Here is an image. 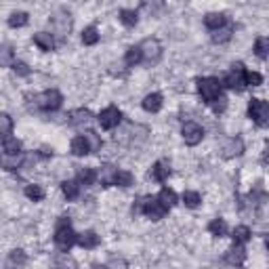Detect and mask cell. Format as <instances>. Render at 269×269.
<instances>
[{
	"label": "cell",
	"mask_w": 269,
	"mask_h": 269,
	"mask_svg": "<svg viewBox=\"0 0 269 269\" xmlns=\"http://www.w3.org/2000/svg\"><path fill=\"white\" fill-rule=\"evenodd\" d=\"M76 238H78V234L72 229V225H69V219L61 217L57 223V229H55V244H57V248L67 252L76 244Z\"/></svg>",
	"instance_id": "1"
},
{
	"label": "cell",
	"mask_w": 269,
	"mask_h": 269,
	"mask_svg": "<svg viewBox=\"0 0 269 269\" xmlns=\"http://www.w3.org/2000/svg\"><path fill=\"white\" fill-rule=\"evenodd\" d=\"M198 93H200V97H202L204 103L210 105L217 97H221V82L217 80V78H212V76L200 78V80H198Z\"/></svg>",
	"instance_id": "2"
},
{
	"label": "cell",
	"mask_w": 269,
	"mask_h": 269,
	"mask_svg": "<svg viewBox=\"0 0 269 269\" xmlns=\"http://www.w3.org/2000/svg\"><path fill=\"white\" fill-rule=\"evenodd\" d=\"M248 116H250V120H255L257 126H267V122H269V105H267V101L250 99Z\"/></svg>",
	"instance_id": "3"
},
{
	"label": "cell",
	"mask_w": 269,
	"mask_h": 269,
	"mask_svg": "<svg viewBox=\"0 0 269 269\" xmlns=\"http://www.w3.org/2000/svg\"><path fill=\"white\" fill-rule=\"evenodd\" d=\"M244 76H246V67H244L242 63H235L232 72L225 74L223 84H221V86H227V89L240 93V91H244V86H246V82H244Z\"/></svg>",
	"instance_id": "4"
},
{
	"label": "cell",
	"mask_w": 269,
	"mask_h": 269,
	"mask_svg": "<svg viewBox=\"0 0 269 269\" xmlns=\"http://www.w3.org/2000/svg\"><path fill=\"white\" fill-rule=\"evenodd\" d=\"M36 101H38V107L46 109V112H55V109H59L63 103V95L59 91L51 89V91H44V93L38 95Z\"/></svg>",
	"instance_id": "5"
},
{
	"label": "cell",
	"mask_w": 269,
	"mask_h": 269,
	"mask_svg": "<svg viewBox=\"0 0 269 269\" xmlns=\"http://www.w3.org/2000/svg\"><path fill=\"white\" fill-rule=\"evenodd\" d=\"M139 51H141V57H143V61L156 63L158 59H160V55H162V44L158 42L156 38H145V40L139 44Z\"/></svg>",
	"instance_id": "6"
},
{
	"label": "cell",
	"mask_w": 269,
	"mask_h": 269,
	"mask_svg": "<svg viewBox=\"0 0 269 269\" xmlns=\"http://www.w3.org/2000/svg\"><path fill=\"white\" fill-rule=\"evenodd\" d=\"M181 137H183V141L187 145L194 147L204 139V129L198 122H185L183 129H181Z\"/></svg>",
	"instance_id": "7"
},
{
	"label": "cell",
	"mask_w": 269,
	"mask_h": 269,
	"mask_svg": "<svg viewBox=\"0 0 269 269\" xmlns=\"http://www.w3.org/2000/svg\"><path fill=\"white\" fill-rule=\"evenodd\" d=\"M99 124H101V129H105V131H112V129H116L118 124H120V120H122V112L118 107H114V105H109V107H105L103 112L99 114Z\"/></svg>",
	"instance_id": "8"
},
{
	"label": "cell",
	"mask_w": 269,
	"mask_h": 269,
	"mask_svg": "<svg viewBox=\"0 0 269 269\" xmlns=\"http://www.w3.org/2000/svg\"><path fill=\"white\" fill-rule=\"evenodd\" d=\"M141 105H143V109H145V112H149V114L160 112V109H162V95H160V93H149V95H145V99L141 101Z\"/></svg>",
	"instance_id": "9"
},
{
	"label": "cell",
	"mask_w": 269,
	"mask_h": 269,
	"mask_svg": "<svg viewBox=\"0 0 269 269\" xmlns=\"http://www.w3.org/2000/svg\"><path fill=\"white\" fill-rule=\"evenodd\" d=\"M76 242L80 244L82 248H86V250H93V248H97L99 246V235L95 234V232H82V234H78V238H76Z\"/></svg>",
	"instance_id": "10"
},
{
	"label": "cell",
	"mask_w": 269,
	"mask_h": 269,
	"mask_svg": "<svg viewBox=\"0 0 269 269\" xmlns=\"http://www.w3.org/2000/svg\"><path fill=\"white\" fill-rule=\"evenodd\" d=\"M242 152H244V143H242V139H240V137L229 139L227 143L223 145V156H225V158H235V156H242Z\"/></svg>",
	"instance_id": "11"
},
{
	"label": "cell",
	"mask_w": 269,
	"mask_h": 269,
	"mask_svg": "<svg viewBox=\"0 0 269 269\" xmlns=\"http://www.w3.org/2000/svg\"><path fill=\"white\" fill-rule=\"evenodd\" d=\"M34 44L40 51H53L55 49V38H53V34H49V32H38V34H34Z\"/></svg>",
	"instance_id": "12"
},
{
	"label": "cell",
	"mask_w": 269,
	"mask_h": 269,
	"mask_svg": "<svg viewBox=\"0 0 269 269\" xmlns=\"http://www.w3.org/2000/svg\"><path fill=\"white\" fill-rule=\"evenodd\" d=\"M156 200L160 202V204H162V206H164L166 210H168V208H172V206H175L179 198H177V194L172 192V189H168V187H162V189H160V194H158V198H156Z\"/></svg>",
	"instance_id": "13"
},
{
	"label": "cell",
	"mask_w": 269,
	"mask_h": 269,
	"mask_svg": "<svg viewBox=\"0 0 269 269\" xmlns=\"http://www.w3.org/2000/svg\"><path fill=\"white\" fill-rule=\"evenodd\" d=\"M168 175H170V164L166 162V160H158L154 166H152V177L156 179V181H166L168 179Z\"/></svg>",
	"instance_id": "14"
},
{
	"label": "cell",
	"mask_w": 269,
	"mask_h": 269,
	"mask_svg": "<svg viewBox=\"0 0 269 269\" xmlns=\"http://www.w3.org/2000/svg\"><path fill=\"white\" fill-rule=\"evenodd\" d=\"M225 23H227V17L223 13H208L206 17H204V26H206L208 30H212V32L219 30V28H223Z\"/></svg>",
	"instance_id": "15"
},
{
	"label": "cell",
	"mask_w": 269,
	"mask_h": 269,
	"mask_svg": "<svg viewBox=\"0 0 269 269\" xmlns=\"http://www.w3.org/2000/svg\"><path fill=\"white\" fill-rule=\"evenodd\" d=\"M232 238H234V244H235V246H242V244H246V242L252 238V232H250L248 225H238V227L234 229Z\"/></svg>",
	"instance_id": "16"
},
{
	"label": "cell",
	"mask_w": 269,
	"mask_h": 269,
	"mask_svg": "<svg viewBox=\"0 0 269 269\" xmlns=\"http://www.w3.org/2000/svg\"><path fill=\"white\" fill-rule=\"evenodd\" d=\"M244 259H246V250H244L242 246H234L232 250L225 255V261L229 265H235V267H240L244 263Z\"/></svg>",
	"instance_id": "17"
},
{
	"label": "cell",
	"mask_w": 269,
	"mask_h": 269,
	"mask_svg": "<svg viewBox=\"0 0 269 269\" xmlns=\"http://www.w3.org/2000/svg\"><path fill=\"white\" fill-rule=\"evenodd\" d=\"M232 34H234V26H232V23H225L223 28L215 30V34H212V42L223 44V42H227V40H232Z\"/></svg>",
	"instance_id": "18"
},
{
	"label": "cell",
	"mask_w": 269,
	"mask_h": 269,
	"mask_svg": "<svg viewBox=\"0 0 269 269\" xmlns=\"http://www.w3.org/2000/svg\"><path fill=\"white\" fill-rule=\"evenodd\" d=\"M2 149L6 156H19L21 154V141L17 137H6L2 139Z\"/></svg>",
	"instance_id": "19"
},
{
	"label": "cell",
	"mask_w": 269,
	"mask_h": 269,
	"mask_svg": "<svg viewBox=\"0 0 269 269\" xmlns=\"http://www.w3.org/2000/svg\"><path fill=\"white\" fill-rule=\"evenodd\" d=\"M61 192H63V196H66L67 200H76V198L80 196V183H78V181H63Z\"/></svg>",
	"instance_id": "20"
},
{
	"label": "cell",
	"mask_w": 269,
	"mask_h": 269,
	"mask_svg": "<svg viewBox=\"0 0 269 269\" xmlns=\"http://www.w3.org/2000/svg\"><path fill=\"white\" fill-rule=\"evenodd\" d=\"M91 112L89 109H74V112H69V124L74 126H80V124H86L91 122Z\"/></svg>",
	"instance_id": "21"
},
{
	"label": "cell",
	"mask_w": 269,
	"mask_h": 269,
	"mask_svg": "<svg viewBox=\"0 0 269 269\" xmlns=\"http://www.w3.org/2000/svg\"><path fill=\"white\" fill-rule=\"evenodd\" d=\"M116 172H118V168H116V166H112V164H105L103 168H101V172H99L101 185H105V187L114 185V177H116Z\"/></svg>",
	"instance_id": "22"
},
{
	"label": "cell",
	"mask_w": 269,
	"mask_h": 269,
	"mask_svg": "<svg viewBox=\"0 0 269 269\" xmlns=\"http://www.w3.org/2000/svg\"><path fill=\"white\" fill-rule=\"evenodd\" d=\"M15 63V53L13 46L9 44H0V67H9Z\"/></svg>",
	"instance_id": "23"
},
{
	"label": "cell",
	"mask_w": 269,
	"mask_h": 269,
	"mask_svg": "<svg viewBox=\"0 0 269 269\" xmlns=\"http://www.w3.org/2000/svg\"><path fill=\"white\" fill-rule=\"evenodd\" d=\"M26 261H28V257H26V252H23V250H11L6 263H9L11 269H19V267L26 265Z\"/></svg>",
	"instance_id": "24"
},
{
	"label": "cell",
	"mask_w": 269,
	"mask_h": 269,
	"mask_svg": "<svg viewBox=\"0 0 269 269\" xmlns=\"http://www.w3.org/2000/svg\"><path fill=\"white\" fill-rule=\"evenodd\" d=\"M69 149H72L74 156H86V154H91V149H89V145H86L84 137H74L72 143H69Z\"/></svg>",
	"instance_id": "25"
},
{
	"label": "cell",
	"mask_w": 269,
	"mask_h": 269,
	"mask_svg": "<svg viewBox=\"0 0 269 269\" xmlns=\"http://www.w3.org/2000/svg\"><path fill=\"white\" fill-rule=\"evenodd\" d=\"M141 61H143V57H141L139 46H131V49L126 51V55H124V63L129 67H134V66H139Z\"/></svg>",
	"instance_id": "26"
},
{
	"label": "cell",
	"mask_w": 269,
	"mask_h": 269,
	"mask_svg": "<svg viewBox=\"0 0 269 269\" xmlns=\"http://www.w3.org/2000/svg\"><path fill=\"white\" fill-rule=\"evenodd\" d=\"M208 232L217 238H223V235H227V223L223 219H212L208 223Z\"/></svg>",
	"instance_id": "27"
},
{
	"label": "cell",
	"mask_w": 269,
	"mask_h": 269,
	"mask_svg": "<svg viewBox=\"0 0 269 269\" xmlns=\"http://www.w3.org/2000/svg\"><path fill=\"white\" fill-rule=\"evenodd\" d=\"M95 179H97V172H95V168H80L78 170V183L80 185H93Z\"/></svg>",
	"instance_id": "28"
},
{
	"label": "cell",
	"mask_w": 269,
	"mask_h": 269,
	"mask_svg": "<svg viewBox=\"0 0 269 269\" xmlns=\"http://www.w3.org/2000/svg\"><path fill=\"white\" fill-rule=\"evenodd\" d=\"M134 183V177L131 175L129 170H118L116 177H114V185L118 187H131Z\"/></svg>",
	"instance_id": "29"
},
{
	"label": "cell",
	"mask_w": 269,
	"mask_h": 269,
	"mask_svg": "<svg viewBox=\"0 0 269 269\" xmlns=\"http://www.w3.org/2000/svg\"><path fill=\"white\" fill-rule=\"evenodd\" d=\"M28 21H30V15L23 13V11H15L9 15V26L11 28H23Z\"/></svg>",
	"instance_id": "30"
},
{
	"label": "cell",
	"mask_w": 269,
	"mask_h": 269,
	"mask_svg": "<svg viewBox=\"0 0 269 269\" xmlns=\"http://www.w3.org/2000/svg\"><path fill=\"white\" fill-rule=\"evenodd\" d=\"M13 118L9 114H0V137L6 139L13 133Z\"/></svg>",
	"instance_id": "31"
},
{
	"label": "cell",
	"mask_w": 269,
	"mask_h": 269,
	"mask_svg": "<svg viewBox=\"0 0 269 269\" xmlns=\"http://www.w3.org/2000/svg\"><path fill=\"white\" fill-rule=\"evenodd\" d=\"M120 21L124 23L126 28H133V26H137L139 15H137V11H133V9H122L120 11Z\"/></svg>",
	"instance_id": "32"
},
{
	"label": "cell",
	"mask_w": 269,
	"mask_h": 269,
	"mask_svg": "<svg viewBox=\"0 0 269 269\" xmlns=\"http://www.w3.org/2000/svg\"><path fill=\"white\" fill-rule=\"evenodd\" d=\"M82 42H84L86 46L97 44V42H99V32H97V28H95V26L86 28V30L82 32Z\"/></svg>",
	"instance_id": "33"
},
{
	"label": "cell",
	"mask_w": 269,
	"mask_h": 269,
	"mask_svg": "<svg viewBox=\"0 0 269 269\" xmlns=\"http://www.w3.org/2000/svg\"><path fill=\"white\" fill-rule=\"evenodd\" d=\"M26 196L30 198V200H34V202H40L44 200V187L42 185H28L26 187Z\"/></svg>",
	"instance_id": "34"
},
{
	"label": "cell",
	"mask_w": 269,
	"mask_h": 269,
	"mask_svg": "<svg viewBox=\"0 0 269 269\" xmlns=\"http://www.w3.org/2000/svg\"><path fill=\"white\" fill-rule=\"evenodd\" d=\"M200 202H202V198L198 192H185L183 194V204L187 208H198L200 206Z\"/></svg>",
	"instance_id": "35"
},
{
	"label": "cell",
	"mask_w": 269,
	"mask_h": 269,
	"mask_svg": "<svg viewBox=\"0 0 269 269\" xmlns=\"http://www.w3.org/2000/svg\"><path fill=\"white\" fill-rule=\"evenodd\" d=\"M84 141H86V145H89L91 152H99V149H101V139H99L97 133L89 131V133L84 134Z\"/></svg>",
	"instance_id": "36"
},
{
	"label": "cell",
	"mask_w": 269,
	"mask_h": 269,
	"mask_svg": "<svg viewBox=\"0 0 269 269\" xmlns=\"http://www.w3.org/2000/svg\"><path fill=\"white\" fill-rule=\"evenodd\" d=\"M267 51H269V40H267V38H265V36L257 38V42H255V53H257V57L265 59V57H267Z\"/></svg>",
	"instance_id": "37"
},
{
	"label": "cell",
	"mask_w": 269,
	"mask_h": 269,
	"mask_svg": "<svg viewBox=\"0 0 269 269\" xmlns=\"http://www.w3.org/2000/svg\"><path fill=\"white\" fill-rule=\"evenodd\" d=\"M244 82H246V86H259V84H263V76H261L259 72H248L246 69Z\"/></svg>",
	"instance_id": "38"
},
{
	"label": "cell",
	"mask_w": 269,
	"mask_h": 269,
	"mask_svg": "<svg viewBox=\"0 0 269 269\" xmlns=\"http://www.w3.org/2000/svg\"><path fill=\"white\" fill-rule=\"evenodd\" d=\"M19 162H21L19 156H9V158H2V160H0V166H4L6 170H17Z\"/></svg>",
	"instance_id": "39"
},
{
	"label": "cell",
	"mask_w": 269,
	"mask_h": 269,
	"mask_svg": "<svg viewBox=\"0 0 269 269\" xmlns=\"http://www.w3.org/2000/svg\"><path fill=\"white\" fill-rule=\"evenodd\" d=\"M13 72L17 74V76H30V67L23 61H15L13 63Z\"/></svg>",
	"instance_id": "40"
},
{
	"label": "cell",
	"mask_w": 269,
	"mask_h": 269,
	"mask_svg": "<svg viewBox=\"0 0 269 269\" xmlns=\"http://www.w3.org/2000/svg\"><path fill=\"white\" fill-rule=\"evenodd\" d=\"M210 105H212V109H215V112H217V114H221V112H223V109L227 107V99L223 97V95H221V97H217V99H215V101H212V103H210Z\"/></svg>",
	"instance_id": "41"
},
{
	"label": "cell",
	"mask_w": 269,
	"mask_h": 269,
	"mask_svg": "<svg viewBox=\"0 0 269 269\" xmlns=\"http://www.w3.org/2000/svg\"><path fill=\"white\" fill-rule=\"evenodd\" d=\"M91 269H107V267H105V265H93Z\"/></svg>",
	"instance_id": "42"
}]
</instances>
